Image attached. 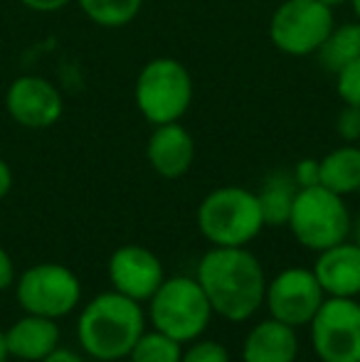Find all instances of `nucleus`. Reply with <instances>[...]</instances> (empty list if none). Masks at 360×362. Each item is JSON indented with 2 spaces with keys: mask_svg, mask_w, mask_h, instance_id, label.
Listing matches in <instances>:
<instances>
[{
  "mask_svg": "<svg viewBox=\"0 0 360 362\" xmlns=\"http://www.w3.org/2000/svg\"><path fill=\"white\" fill-rule=\"evenodd\" d=\"M195 279L210 300L212 313L230 323H245L265 305V267L245 247H212L202 254Z\"/></svg>",
  "mask_w": 360,
  "mask_h": 362,
  "instance_id": "f257e3e1",
  "label": "nucleus"
},
{
  "mask_svg": "<svg viewBox=\"0 0 360 362\" xmlns=\"http://www.w3.org/2000/svg\"><path fill=\"white\" fill-rule=\"evenodd\" d=\"M146 330V315L139 300L106 291L89 300L77 320V340L89 358L119 362L129 358Z\"/></svg>",
  "mask_w": 360,
  "mask_h": 362,
  "instance_id": "f03ea898",
  "label": "nucleus"
},
{
  "mask_svg": "<svg viewBox=\"0 0 360 362\" xmlns=\"http://www.w3.org/2000/svg\"><path fill=\"white\" fill-rule=\"evenodd\" d=\"M195 219L200 234L212 247H247L267 227L257 192L240 185L207 192Z\"/></svg>",
  "mask_w": 360,
  "mask_h": 362,
  "instance_id": "7ed1b4c3",
  "label": "nucleus"
},
{
  "mask_svg": "<svg viewBox=\"0 0 360 362\" xmlns=\"http://www.w3.org/2000/svg\"><path fill=\"white\" fill-rule=\"evenodd\" d=\"M195 96L187 67L175 57H153L141 67L134 84V101L151 126L180 121Z\"/></svg>",
  "mask_w": 360,
  "mask_h": 362,
  "instance_id": "20e7f679",
  "label": "nucleus"
},
{
  "mask_svg": "<svg viewBox=\"0 0 360 362\" xmlns=\"http://www.w3.org/2000/svg\"><path fill=\"white\" fill-rule=\"evenodd\" d=\"M286 227L301 247L318 254L351 237L353 217L346 197L323 185H313L296 192Z\"/></svg>",
  "mask_w": 360,
  "mask_h": 362,
  "instance_id": "39448f33",
  "label": "nucleus"
},
{
  "mask_svg": "<svg viewBox=\"0 0 360 362\" xmlns=\"http://www.w3.org/2000/svg\"><path fill=\"white\" fill-rule=\"evenodd\" d=\"M212 305L195 276L166 279L149 300L151 325L178 343H192L207 330Z\"/></svg>",
  "mask_w": 360,
  "mask_h": 362,
  "instance_id": "423d86ee",
  "label": "nucleus"
},
{
  "mask_svg": "<svg viewBox=\"0 0 360 362\" xmlns=\"http://www.w3.org/2000/svg\"><path fill=\"white\" fill-rule=\"evenodd\" d=\"M336 28V10L321 0H281L269 18V42L289 57H311Z\"/></svg>",
  "mask_w": 360,
  "mask_h": 362,
  "instance_id": "0eeeda50",
  "label": "nucleus"
},
{
  "mask_svg": "<svg viewBox=\"0 0 360 362\" xmlns=\"http://www.w3.org/2000/svg\"><path fill=\"white\" fill-rule=\"evenodd\" d=\"M15 298L25 313L57 320L69 315L79 305L82 281L64 264H35L25 269L23 276L15 279Z\"/></svg>",
  "mask_w": 360,
  "mask_h": 362,
  "instance_id": "6e6552de",
  "label": "nucleus"
},
{
  "mask_svg": "<svg viewBox=\"0 0 360 362\" xmlns=\"http://www.w3.org/2000/svg\"><path fill=\"white\" fill-rule=\"evenodd\" d=\"M311 348L321 362H360V303L326 296L313 320Z\"/></svg>",
  "mask_w": 360,
  "mask_h": 362,
  "instance_id": "1a4fd4ad",
  "label": "nucleus"
},
{
  "mask_svg": "<svg viewBox=\"0 0 360 362\" xmlns=\"http://www.w3.org/2000/svg\"><path fill=\"white\" fill-rule=\"evenodd\" d=\"M323 300H326V291L318 284L313 269L289 267L279 272L272 281H267V310L272 318L291 328H303L311 323Z\"/></svg>",
  "mask_w": 360,
  "mask_h": 362,
  "instance_id": "9d476101",
  "label": "nucleus"
},
{
  "mask_svg": "<svg viewBox=\"0 0 360 362\" xmlns=\"http://www.w3.org/2000/svg\"><path fill=\"white\" fill-rule=\"evenodd\" d=\"M5 111L18 126L30 131L52 129L64 114V96L57 84L40 74H23L5 91Z\"/></svg>",
  "mask_w": 360,
  "mask_h": 362,
  "instance_id": "9b49d317",
  "label": "nucleus"
},
{
  "mask_svg": "<svg viewBox=\"0 0 360 362\" xmlns=\"http://www.w3.org/2000/svg\"><path fill=\"white\" fill-rule=\"evenodd\" d=\"M111 288L131 300H151L166 281L163 262L141 244H124L109 259Z\"/></svg>",
  "mask_w": 360,
  "mask_h": 362,
  "instance_id": "f8f14e48",
  "label": "nucleus"
},
{
  "mask_svg": "<svg viewBox=\"0 0 360 362\" xmlns=\"http://www.w3.org/2000/svg\"><path fill=\"white\" fill-rule=\"evenodd\" d=\"M195 139L180 121L153 126V134L146 144L149 165L166 180H178L185 175L195 163Z\"/></svg>",
  "mask_w": 360,
  "mask_h": 362,
  "instance_id": "ddd939ff",
  "label": "nucleus"
},
{
  "mask_svg": "<svg viewBox=\"0 0 360 362\" xmlns=\"http://www.w3.org/2000/svg\"><path fill=\"white\" fill-rule=\"evenodd\" d=\"M313 274L326 296L356 298L360 296V247L346 239V242L318 252Z\"/></svg>",
  "mask_w": 360,
  "mask_h": 362,
  "instance_id": "4468645a",
  "label": "nucleus"
},
{
  "mask_svg": "<svg viewBox=\"0 0 360 362\" xmlns=\"http://www.w3.org/2000/svg\"><path fill=\"white\" fill-rule=\"evenodd\" d=\"M59 338L62 333L57 320L35 313H25L5 330L8 355L25 362H42L54 348H59Z\"/></svg>",
  "mask_w": 360,
  "mask_h": 362,
  "instance_id": "2eb2a0df",
  "label": "nucleus"
},
{
  "mask_svg": "<svg viewBox=\"0 0 360 362\" xmlns=\"http://www.w3.org/2000/svg\"><path fill=\"white\" fill-rule=\"evenodd\" d=\"M296 328L272 318V315L267 320H260L242 343V360L245 362H296Z\"/></svg>",
  "mask_w": 360,
  "mask_h": 362,
  "instance_id": "dca6fc26",
  "label": "nucleus"
},
{
  "mask_svg": "<svg viewBox=\"0 0 360 362\" xmlns=\"http://www.w3.org/2000/svg\"><path fill=\"white\" fill-rule=\"evenodd\" d=\"M321 168V185L336 195L348 197L360 192V146L343 144L318 160Z\"/></svg>",
  "mask_w": 360,
  "mask_h": 362,
  "instance_id": "f3484780",
  "label": "nucleus"
},
{
  "mask_svg": "<svg viewBox=\"0 0 360 362\" xmlns=\"http://www.w3.org/2000/svg\"><path fill=\"white\" fill-rule=\"evenodd\" d=\"M296 192H298V185L291 173H284V170L272 173V175L262 182V190L257 192L265 224H269V227L286 224L289 215H291L294 200H296Z\"/></svg>",
  "mask_w": 360,
  "mask_h": 362,
  "instance_id": "a211bd4d",
  "label": "nucleus"
},
{
  "mask_svg": "<svg viewBox=\"0 0 360 362\" xmlns=\"http://www.w3.org/2000/svg\"><path fill=\"white\" fill-rule=\"evenodd\" d=\"M318 62L323 69L338 74L346 64H351L353 59L360 57V23H343L336 25L331 30V35L326 37L323 47L316 52Z\"/></svg>",
  "mask_w": 360,
  "mask_h": 362,
  "instance_id": "6ab92c4d",
  "label": "nucleus"
},
{
  "mask_svg": "<svg viewBox=\"0 0 360 362\" xmlns=\"http://www.w3.org/2000/svg\"><path fill=\"white\" fill-rule=\"evenodd\" d=\"M94 25L106 30L126 28L139 18L144 0H74Z\"/></svg>",
  "mask_w": 360,
  "mask_h": 362,
  "instance_id": "aec40b11",
  "label": "nucleus"
},
{
  "mask_svg": "<svg viewBox=\"0 0 360 362\" xmlns=\"http://www.w3.org/2000/svg\"><path fill=\"white\" fill-rule=\"evenodd\" d=\"M182 343L161 330H144L139 343L134 345L129 360L131 362H180Z\"/></svg>",
  "mask_w": 360,
  "mask_h": 362,
  "instance_id": "412c9836",
  "label": "nucleus"
},
{
  "mask_svg": "<svg viewBox=\"0 0 360 362\" xmlns=\"http://www.w3.org/2000/svg\"><path fill=\"white\" fill-rule=\"evenodd\" d=\"M336 91L343 104L358 106L360 109V57L353 59L351 64H346L336 74Z\"/></svg>",
  "mask_w": 360,
  "mask_h": 362,
  "instance_id": "4be33fe9",
  "label": "nucleus"
},
{
  "mask_svg": "<svg viewBox=\"0 0 360 362\" xmlns=\"http://www.w3.org/2000/svg\"><path fill=\"white\" fill-rule=\"evenodd\" d=\"M180 362H230V353L217 340H192L190 348L182 350Z\"/></svg>",
  "mask_w": 360,
  "mask_h": 362,
  "instance_id": "5701e85b",
  "label": "nucleus"
},
{
  "mask_svg": "<svg viewBox=\"0 0 360 362\" xmlns=\"http://www.w3.org/2000/svg\"><path fill=\"white\" fill-rule=\"evenodd\" d=\"M336 134L346 144H358L360 141V109L358 106L343 104L341 114L336 116Z\"/></svg>",
  "mask_w": 360,
  "mask_h": 362,
  "instance_id": "b1692460",
  "label": "nucleus"
},
{
  "mask_svg": "<svg viewBox=\"0 0 360 362\" xmlns=\"http://www.w3.org/2000/svg\"><path fill=\"white\" fill-rule=\"evenodd\" d=\"M294 180H296L298 190L301 187H313V185H321V168H318L316 158H303V160L296 163V168L291 170Z\"/></svg>",
  "mask_w": 360,
  "mask_h": 362,
  "instance_id": "393cba45",
  "label": "nucleus"
},
{
  "mask_svg": "<svg viewBox=\"0 0 360 362\" xmlns=\"http://www.w3.org/2000/svg\"><path fill=\"white\" fill-rule=\"evenodd\" d=\"M23 8L33 10V13H59V10H64L69 3H74V0H18Z\"/></svg>",
  "mask_w": 360,
  "mask_h": 362,
  "instance_id": "a878e982",
  "label": "nucleus"
},
{
  "mask_svg": "<svg viewBox=\"0 0 360 362\" xmlns=\"http://www.w3.org/2000/svg\"><path fill=\"white\" fill-rule=\"evenodd\" d=\"M10 286H15V264L10 259V254L0 247V293L8 291Z\"/></svg>",
  "mask_w": 360,
  "mask_h": 362,
  "instance_id": "bb28decb",
  "label": "nucleus"
},
{
  "mask_svg": "<svg viewBox=\"0 0 360 362\" xmlns=\"http://www.w3.org/2000/svg\"><path fill=\"white\" fill-rule=\"evenodd\" d=\"M42 362H84V358L77 353V350L62 348V345H59V348H54L52 353H50Z\"/></svg>",
  "mask_w": 360,
  "mask_h": 362,
  "instance_id": "cd10ccee",
  "label": "nucleus"
},
{
  "mask_svg": "<svg viewBox=\"0 0 360 362\" xmlns=\"http://www.w3.org/2000/svg\"><path fill=\"white\" fill-rule=\"evenodd\" d=\"M10 190H13V170H10L8 163L0 158V200H5V197L10 195Z\"/></svg>",
  "mask_w": 360,
  "mask_h": 362,
  "instance_id": "c85d7f7f",
  "label": "nucleus"
},
{
  "mask_svg": "<svg viewBox=\"0 0 360 362\" xmlns=\"http://www.w3.org/2000/svg\"><path fill=\"white\" fill-rule=\"evenodd\" d=\"M8 345H5V330H0V362H8Z\"/></svg>",
  "mask_w": 360,
  "mask_h": 362,
  "instance_id": "c756f323",
  "label": "nucleus"
},
{
  "mask_svg": "<svg viewBox=\"0 0 360 362\" xmlns=\"http://www.w3.org/2000/svg\"><path fill=\"white\" fill-rule=\"evenodd\" d=\"M323 5H328L331 10H338V8H343V5H348L351 0H321Z\"/></svg>",
  "mask_w": 360,
  "mask_h": 362,
  "instance_id": "7c9ffc66",
  "label": "nucleus"
},
{
  "mask_svg": "<svg viewBox=\"0 0 360 362\" xmlns=\"http://www.w3.org/2000/svg\"><path fill=\"white\" fill-rule=\"evenodd\" d=\"M351 237H353V242L360 247V219L358 222H353V227H351Z\"/></svg>",
  "mask_w": 360,
  "mask_h": 362,
  "instance_id": "2f4dec72",
  "label": "nucleus"
},
{
  "mask_svg": "<svg viewBox=\"0 0 360 362\" xmlns=\"http://www.w3.org/2000/svg\"><path fill=\"white\" fill-rule=\"evenodd\" d=\"M348 5H351L353 15H356V20L360 23V0H351V3H348Z\"/></svg>",
  "mask_w": 360,
  "mask_h": 362,
  "instance_id": "473e14b6",
  "label": "nucleus"
}]
</instances>
